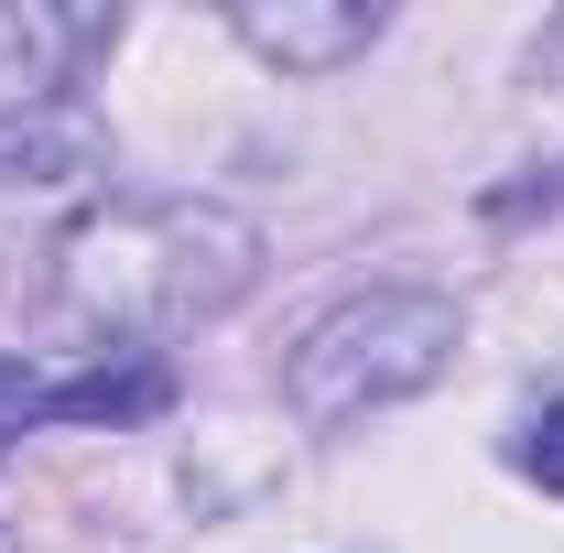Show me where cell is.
I'll list each match as a JSON object with an SVG mask.
<instances>
[{
    "label": "cell",
    "mask_w": 564,
    "mask_h": 553,
    "mask_svg": "<svg viewBox=\"0 0 564 553\" xmlns=\"http://www.w3.org/2000/svg\"><path fill=\"white\" fill-rule=\"evenodd\" d=\"M261 272V228L196 196L109 207L55 250V315L87 337H174L217 304H239Z\"/></svg>",
    "instance_id": "obj_1"
},
{
    "label": "cell",
    "mask_w": 564,
    "mask_h": 553,
    "mask_svg": "<svg viewBox=\"0 0 564 553\" xmlns=\"http://www.w3.org/2000/svg\"><path fill=\"white\" fill-rule=\"evenodd\" d=\"M456 347H467V326H456L445 293L380 282V293H348L337 315L304 326L282 391H293V413H304V423H358V413H380V402L434 391V380L456 369Z\"/></svg>",
    "instance_id": "obj_2"
},
{
    "label": "cell",
    "mask_w": 564,
    "mask_h": 553,
    "mask_svg": "<svg viewBox=\"0 0 564 553\" xmlns=\"http://www.w3.org/2000/svg\"><path fill=\"white\" fill-rule=\"evenodd\" d=\"M163 402H174V369L163 358H98L76 380L0 369V413H22V423H152Z\"/></svg>",
    "instance_id": "obj_3"
},
{
    "label": "cell",
    "mask_w": 564,
    "mask_h": 553,
    "mask_svg": "<svg viewBox=\"0 0 564 553\" xmlns=\"http://www.w3.org/2000/svg\"><path fill=\"white\" fill-rule=\"evenodd\" d=\"M228 22H239L250 55H272V66H293V76H326V66H348V55H369V44L391 33L380 0H239Z\"/></svg>",
    "instance_id": "obj_4"
},
{
    "label": "cell",
    "mask_w": 564,
    "mask_h": 553,
    "mask_svg": "<svg viewBox=\"0 0 564 553\" xmlns=\"http://www.w3.org/2000/svg\"><path fill=\"white\" fill-rule=\"evenodd\" d=\"M120 22L98 11H44V0H0V109H44L76 76V55H98Z\"/></svg>",
    "instance_id": "obj_5"
},
{
    "label": "cell",
    "mask_w": 564,
    "mask_h": 553,
    "mask_svg": "<svg viewBox=\"0 0 564 553\" xmlns=\"http://www.w3.org/2000/svg\"><path fill=\"white\" fill-rule=\"evenodd\" d=\"M98 152H109V131L66 98L0 109V185H76V174H98Z\"/></svg>",
    "instance_id": "obj_6"
},
{
    "label": "cell",
    "mask_w": 564,
    "mask_h": 553,
    "mask_svg": "<svg viewBox=\"0 0 564 553\" xmlns=\"http://www.w3.org/2000/svg\"><path fill=\"white\" fill-rule=\"evenodd\" d=\"M521 467H532V478H543V488L564 499V402H554L543 423H532V445H521Z\"/></svg>",
    "instance_id": "obj_7"
},
{
    "label": "cell",
    "mask_w": 564,
    "mask_h": 553,
    "mask_svg": "<svg viewBox=\"0 0 564 553\" xmlns=\"http://www.w3.org/2000/svg\"><path fill=\"white\" fill-rule=\"evenodd\" d=\"M543 66H564V22H554V33H543Z\"/></svg>",
    "instance_id": "obj_8"
}]
</instances>
